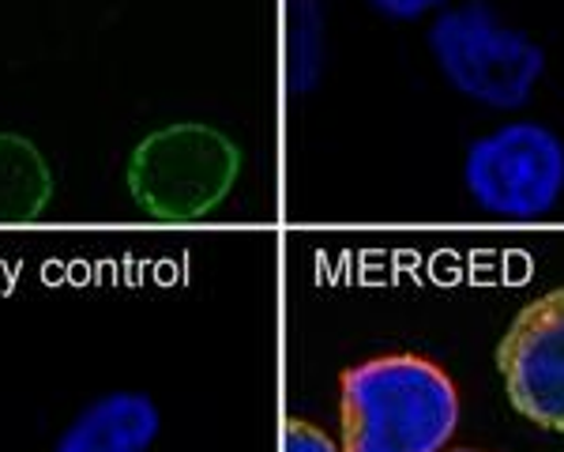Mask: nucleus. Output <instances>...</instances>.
<instances>
[{
	"label": "nucleus",
	"instance_id": "nucleus-8",
	"mask_svg": "<svg viewBox=\"0 0 564 452\" xmlns=\"http://www.w3.org/2000/svg\"><path fill=\"white\" fill-rule=\"evenodd\" d=\"M366 4L391 23H414V20H422V15L448 8V0H366Z\"/></svg>",
	"mask_w": 564,
	"mask_h": 452
},
{
	"label": "nucleus",
	"instance_id": "nucleus-7",
	"mask_svg": "<svg viewBox=\"0 0 564 452\" xmlns=\"http://www.w3.org/2000/svg\"><path fill=\"white\" fill-rule=\"evenodd\" d=\"M53 201L50 159L34 140L0 129V223H34Z\"/></svg>",
	"mask_w": 564,
	"mask_h": 452
},
{
	"label": "nucleus",
	"instance_id": "nucleus-2",
	"mask_svg": "<svg viewBox=\"0 0 564 452\" xmlns=\"http://www.w3.org/2000/svg\"><path fill=\"white\" fill-rule=\"evenodd\" d=\"M241 162L234 136L207 121H174L135 143L124 185L148 219L196 223L230 201Z\"/></svg>",
	"mask_w": 564,
	"mask_h": 452
},
{
	"label": "nucleus",
	"instance_id": "nucleus-5",
	"mask_svg": "<svg viewBox=\"0 0 564 452\" xmlns=\"http://www.w3.org/2000/svg\"><path fill=\"white\" fill-rule=\"evenodd\" d=\"M508 403L534 427L564 438V287L527 302L497 343Z\"/></svg>",
	"mask_w": 564,
	"mask_h": 452
},
{
	"label": "nucleus",
	"instance_id": "nucleus-1",
	"mask_svg": "<svg viewBox=\"0 0 564 452\" xmlns=\"http://www.w3.org/2000/svg\"><path fill=\"white\" fill-rule=\"evenodd\" d=\"M459 388L422 355H380L343 369V452H441L459 427Z\"/></svg>",
	"mask_w": 564,
	"mask_h": 452
},
{
	"label": "nucleus",
	"instance_id": "nucleus-3",
	"mask_svg": "<svg viewBox=\"0 0 564 452\" xmlns=\"http://www.w3.org/2000/svg\"><path fill=\"white\" fill-rule=\"evenodd\" d=\"M425 42L444 84L489 110H520L545 76L542 45L486 0L441 8Z\"/></svg>",
	"mask_w": 564,
	"mask_h": 452
},
{
	"label": "nucleus",
	"instance_id": "nucleus-9",
	"mask_svg": "<svg viewBox=\"0 0 564 452\" xmlns=\"http://www.w3.org/2000/svg\"><path fill=\"white\" fill-rule=\"evenodd\" d=\"M286 452H339L332 438L313 427L308 419H290L286 422Z\"/></svg>",
	"mask_w": 564,
	"mask_h": 452
},
{
	"label": "nucleus",
	"instance_id": "nucleus-4",
	"mask_svg": "<svg viewBox=\"0 0 564 452\" xmlns=\"http://www.w3.org/2000/svg\"><path fill=\"white\" fill-rule=\"evenodd\" d=\"M470 201L497 219H542L564 193V140L542 121H508L463 159Z\"/></svg>",
	"mask_w": 564,
	"mask_h": 452
},
{
	"label": "nucleus",
	"instance_id": "nucleus-6",
	"mask_svg": "<svg viewBox=\"0 0 564 452\" xmlns=\"http://www.w3.org/2000/svg\"><path fill=\"white\" fill-rule=\"evenodd\" d=\"M162 433V411L140 388H113L95 396L61 430L53 452H151Z\"/></svg>",
	"mask_w": 564,
	"mask_h": 452
},
{
	"label": "nucleus",
	"instance_id": "nucleus-10",
	"mask_svg": "<svg viewBox=\"0 0 564 452\" xmlns=\"http://www.w3.org/2000/svg\"><path fill=\"white\" fill-rule=\"evenodd\" d=\"M452 452H478V449H452Z\"/></svg>",
	"mask_w": 564,
	"mask_h": 452
}]
</instances>
